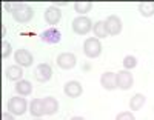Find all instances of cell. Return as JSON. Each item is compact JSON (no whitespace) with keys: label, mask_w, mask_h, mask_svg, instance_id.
<instances>
[{"label":"cell","mask_w":154,"mask_h":120,"mask_svg":"<svg viewBox=\"0 0 154 120\" xmlns=\"http://www.w3.org/2000/svg\"><path fill=\"white\" fill-rule=\"evenodd\" d=\"M12 17L17 23H28L34 17V9L25 3H14L12 5Z\"/></svg>","instance_id":"1"},{"label":"cell","mask_w":154,"mask_h":120,"mask_svg":"<svg viewBox=\"0 0 154 120\" xmlns=\"http://www.w3.org/2000/svg\"><path fill=\"white\" fill-rule=\"evenodd\" d=\"M8 112H11L12 115H23L26 111H29V105L25 97H11L8 100Z\"/></svg>","instance_id":"2"},{"label":"cell","mask_w":154,"mask_h":120,"mask_svg":"<svg viewBox=\"0 0 154 120\" xmlns=\"http://www.w3.org/2000/svg\"><path fill=\"white\" fill-rule=\"evenodd\" d=\"M83 52L88 59H97L102 54V43L97 37H89L83 43Z\"/></svg>","instance_id":"3"},{"label":"cell","mask_w":154,"mask_h":120,"mask_svg":"<svg viewBox=\"0 0 154 120\" xmlns=\"http://www.w3.org/2000/svg\"><path fill=\"white\" fill-rule=\"evenodd\" d=\"M93 29L91 19H88L86 16H79L72 20V31L79 35H85Z\"/></svg>","instance_id":"4"},{"label":"cell","mask_w":154,"mask_h":120,"mask_svg":"<svg viewBox=\"0 0 154 120\" xmlns=\"http://www.w3.org/2000/svg\"><path fill=\"white\" fill-rule=\"evenodd\" d=\"M116 82H117V88L126 91V89H131L134 85V77L130 71H119L117 75H116Z\"/></svg>","instance_id":"5"},{"label":"cell","mask_w":154,"mask_h":120,"mask_svg":"<svg viewBox=\"0 0 154 120\" xmlns=\"http://www.w3.org/2000/svg\"><path fill=\"white\" fill-rule=\"evenodd\" d=\"M40 40L43 43H48V45H57L62 40V34H60V31L56 28V26H51V28L45 29L40 34Z\"/></svg>","instance_id":"6"},{"label":"cell","mask_w":154,"mask_h":120,"mask_svg":"<svg viewBox=\"0 0 154 120\" xmlns=\"http://www.w3.org/2000/svg\"><path fill=\"white\" fill-rule=\"evenodd\" d=\"M77 63V59L72 52H62V54L57 56V66L60 69H72Z\"/></svg>","instance_id":"7"},{"label":"cell","mask_w":154,"mask_h":120,"mask_svg":"<svg viewBox=\"0 0 154 120\" xmlns=\"http://www.w3.org/2000/svg\"><path fill=\"white\" fill-rule=\"evenodd\" d=\"M14 60H16V63H17L19 66H22V68H28V66L32 65L34 57H32V54H31L28 49L22 48V49H17V51H16Z\"/></svg>","instance_id":"8"},{"label":"cell","mask_w":154,"mask_h":120,"mask_svg":"<svg viewBox=\"0 0 154 120\" xmlns=\"http://www.w3.org/2000/svg\"><path fill=\"white\" fill-rule=\"evenodd\" d=\"M34 75H35V80L40 83H45L48 80L53 77V68L48 65V63H40L35 66V71H34Z\"/></svg>","instance_id":"9"},{"label":"cell","mask_w":154,"mask_h":120,"mask_svg":"<svg viewBox=\"0 0 154 120\" xmlns=\"http://www.w3.org/2000/svg\"><path fill=\"white\" fill-rule=\"evenodd\" d=\"M63 92H65V96L69 97V99H77L82 96L83 92V88L79 82H75V80H71V82L65 83V86H63Z\"/></svg>","instance_id":"10"},{"label":"cell","mask_w":154,"mask_h":120,"mask_svg":"<svg viewBox=\"0 0 154 120\" xmlns=\"http://www.w3.org/2000/svg\"><path fill=\"white\" fill-rule=\"evenodd\" d=\"M105 23H106V29H108L109 35H119L122 32V20H120V17L112 14L105 20Z\"/></svg>","instance_id":"11"},{"label":"cell","mask_w":154,"mask_h":120,"mask_svg":"<svg viewBox=\"0 0 154 120\" xmlns=\"http://www.w3.org/2000/svg\"><path fill=\"white\" fill-rule=\"evenodd\" d=\"M116 72H111V71H106L100 75V85L103 89L106 91H112L117 88V82H116Z\"/></svg>","instance_id":"12"},{"label":"cell","mask_w":154,"mask_h":120,"mask_svg":"<svg viewBox=\"0 0 154 120\" xmlns=\"http://www.w3.org/2000/svg\"><path fill=\"white\" fill-rule=\"evenodd\" d=\"M62 19V11L59 9V6H49L45 11V22L49 23L51 26H56Z\"/></svg>","instance_id":"13"},{"label":"cell","mask_w":154,"mask_h":120,"mask_svg":"<svg viewBox=\"0 0 154 120\" xmlns=\"http://www.w3.org/2000/svg\"><path fill=\"white\" fill-rule=\"evenodd\" d=\"M29 112L32 117L40 118L45 114V106H43V100L42 99H32L29 103Z\"/></svg>","instance_id":"14"},{"label":"cell","mask_w":154,"mask_h":120,"mask_svg":"<svg viewBox=\"0 0 154 120\" xmlns=\"http://www.w3.org/2000/svg\"><path fill=\"white\" fill-rule=\"evenodd\" d=\"M14 89H16V92L20 97H25V96H29L32 92V85H31V82H28V80L22 78V80H19V82L16 83Z\"/></svg>","instance_id":"15"},{"label":"cell","mask_w":154,"mask_h":120,"mask_svg":"<svg viewBox=\"0 0 154 120\" xmlns=\"http://www.w3.org/2000/svg\"><path fill=\"white\" fill-rule=\"evenodd\" d=\"M43 106H45V114L46 115H54L59 111V102L54 97H45L43 99Z\"/></svg>","instance_id":"16"},{"label":"cell","mask_w":154,"mask_h":120,"mask_svg":"<svg viewBox=\"0 0 154 120\" xmlns=\"http://www.w3.org/2000/svg\"><path fill=\"white\" fill-rule=\"evenodd\" d=\"M23 77V69L22 66L19 65H11L6 68V78L12 80V82H19V80H22Z\"/></svg>","instance_id":"17"},{"label":"cell","mask_w":154,"mask_h":120,"mask_svg":"<svg viewBox=\"0 0 154 120\" xmlns=\"http://www.w3.org/2000/svg\"><path fill=\"white\" fill-rule=\"evenodd\" d=\"M93 32L94 35L100 40V38H106L109 34H108V29H106V23L105 20H99L93 25Z\"/></svg>","instance_id":"18"},{"label":"cell","mask_w":154,"mask_h":120,"mask_svg":"<svg viewBox=\"0 0 154 120\" xmlns=\"http://www.w3.org/2000/svg\"><path fill=\"white\" fill-rule=\"evenodd\" d=\"M146 102V97L143 94H136L133 96V99L130 100V109L131 111H139V109H142L143 108V105Z\"/></svg>","instance_id":"19"},{"label":"cell","mask_w":154,"mask_h":120,"mask_svg":"<svg viewBox=\"0 0 154 120\" xmlns=\"http://www.w3.org/2000/svg\"><path fill=\"white\" fill-rule=\"evenodd\" d=\"M137 9L143 17H151L154 16V2H140L137 5Z\"/></svg>","instance_id":"20"},{"label":"cell","mask_w":154,"mask_h":120,"mask_svg":"<svg viewBox=\"0 0 154 120\" xmlns=\"http://www.w3.org/2000/svg\"><path fill=\"white\" fill-rule=\"evenodd\" d=\"M72 8H74V11L77 12V14L83 16V14H86V12H89L93 9V2H75L72 5Z\"/></svg>","instance_id":"21"},{"label":"cell","mask_w":154,"mask_h":120,"mask_svg":"<svg viewBox=\"0 0 154 120\" xmlns=\"http://www.w3.org/2000/svg\"><path fill=\"white\" fill-rule=\"evenodd\" d=\"M136 66H137V59L134 56H126L123 59V68L126 71H131L133 68H136Z\"/></svg>","instance_id":"22"},{"label":"cell","mask_w":154,"mask_h":120,"mask_svg":"<svg viewBox=\"0 0 154 120\" xmlns=\"http://www.w3.org/2000/svg\"><path fill=\"white\" fill-rule=\"evenodd\" d=\"M11 51H12L11 43L6 42V40H3V43H2V59H8L9 54H11Z\"/></svg>","instance_id":"23"},{"label":"cell","mask_w":154,"mask_h":120,"mask_svg":"<svg viewBox=\"0 0 154 120\" xmlns=\"http://www.w3.org/2000/svg\"><path fill=\"white\" fill-rule=\"evenodd\" d=\"M116 120H136V117L130 111H122V112H119L117 115H116Z\"/></svg>","instance_id":"24"},{"label":"cell","mask_w":154,"mask_h":120,"mask_svg":"<svg viewBox=\"0 0 154 120\" xmlns=\"http://www.w3.org/2000/svg\"><path fill=\"white\" fill-rule=\"evenodd\" d=\"M2 120H14V115L11 112H3L2 114Z\"/></svg>","instance_id":"25"},{"label":"cell","mask_w":154,"mask_h":120,"mask_svg":"<svg viewBox=\"0 0 154 120\" xmlns=\"http://www.w3.org/2000/svg\"><path fill=\"white\" fill-rule=\"evenodd\" d=\"M3 6H5V9H6L8 12H11V14H12V3H9V2H8V3H5Z\"/></svg>","instance_id":"26"},{"label":"cell","mask_w":154,"mask_h":120,"mask_svg":"<svg viewBox=\"0 0 154 120\" xmlns=\"http://www.w3.org/2000/svg\"><path fill=\"white\" fill-rule=\"evenodd\" d=\"M71 120H85V118H83V117H80V115H74Z\"/></svg>","instance_id":"27"},{"label":"cell","mask_w":154,"mask_h":120,"mask_svg":"<svg viewBox=\"0 0 154 120\" xmlns=\"http://www.w3.org/2000/svg\"><path fill=\"white\" fill-rule=\"evenodd\" d=\"M37 120H40V118H37Z\"/></svg>","instance_id":"28"}]
</instances>
